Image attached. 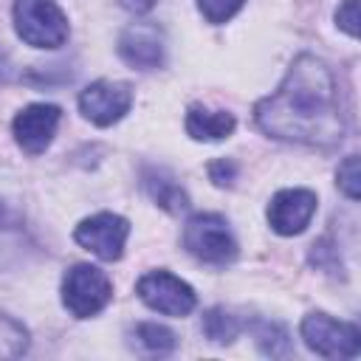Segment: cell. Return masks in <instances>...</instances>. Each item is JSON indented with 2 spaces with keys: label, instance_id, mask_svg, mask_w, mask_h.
Instances as JSON below:
<instances>
[{
  "label": "cell",
  "instance_id": "obj_1",
  "mask_svg": "<svg viewBox=\"0 0 361 361\" xmlns=\"http://www.w3.org/2000/svg\"><path fill=\"white\" fill-rule=\"evenodd\" d=\"M257 127L279 141L336 147L344 141V116L330 68L302 54L290 62L282 85L254 104Z\"/></svg>",
  "mask_w": 361,
  "mask_h": 361
},
{
  "label": "cell",
  "instance_id": "obj_2",
  "mask_svg": "<svg viewBox=\"0 0 361 361\" xmlns=\"http://www.w3.org/2000/svg\"><path fill=\"white\" fill-rule=\"evenodd\" d=\"M183 248L209 265H226L237 257V240L226 223V217L214 212L192 214L183 226Z\"/></svg>",
  "mask_w": 361,
  "mask_h": 361
},
{
  "label": "cell",
  "instance_id": "obj_3",
  "mask_svg": "<svg viewBox=\"0 0 361 361\" xmlns=\"http://www.w3.org/2000/svg\"><path fill=\"white\" fill-rule=\"evenodd\" d=\"M14 28L31 48H59L68 39V20L54 0H14Z\"/></svg>",
  "mask_w": 361,
  "mask_h": 361
},
{
  "label": "cell",
  "instance_id": "obj_4",
  "mask_svg": "<svg viewBox=\"0 0 361 361\" xmlns=\"http://www.w3.org/2000/svg\"><path fill=\"white\" fill-rule=\"evenodd\" d=\"M110 296H113V285L102 268L87 265V262L68 268V274L62 279V305L76 319L96 316L99 310L107 307Z\"/></svg>",
  "mask_w": 361,
  "mask_h": 361
},
{
  "label": "cell",
  "instance_id": "obj_5",
  "mask_svg": "<svg viewBox=\"0 0 361 361\" xmlns=\"http://www.w3.org/2000/svg\"><path fill=\"white\" fill-rule=\"evenodd\" d=\"M302 338L322 358H355L361 353V330L322 310L302 319Z\"/></svg>",
  "mask_w": 361,
  "mask_h": 361
},
{
  "label": "cell",
  "instance_id": "obj_6",
  "mask_svg": "<svg viewBox=\"0 0 361 361\" xmlns=\"http://www.w3.org/2000/svg\"><path fill=\"white\" fill-rule=\"evenodd\" d=\"M135 293L147 307H152L164 316H186L197 305V296H195L192 285H186L180 276H175L169 271L144 274L135 282Z\"/></svg>",
  "mask_w": 361,
  "mask_h": 361
},
{
  "label": "cell",
  "instance_id": "obj_7",
  "mask_svg": "<svg viewBox=\"0 0 361 361\" xmlns=\"http://www.w3.org/2000/svg\"><path fill=\"white\" fill-rule=\"evenodd\" d=\"M127 237H130V223L113 212H99L93 217H85L73 231V240L82 248H87L90 254H96L99 259H107V262H113L124 254Z\"/></svg>",
  "mask_w": 361,
  "mask_h": 361
},
{
  "label": "cell",
  "instance_id": "obj_8",
  "mask_svg": "<svg viewBox=\"0 0 361 361\" xmlns=\"http://www.w3.org/2000/svg\"><path fill=\"white\" fill-rule=\"evenodd\" d=\"M133 104V90L124 82H113V79H99L93 85H87L79 93V110L87 121H93L96 127H110L118 118H124V113Z\"/></svg>",
  "mask_w": 361,
  "mask_h": 361
},
{
  "label": "cell",
  "instance_id": "obj_9",
  "mask_svg": "<svg viewBox=\"0 0 361 361\" xmlns=\"http://www.w3.org/2000/svg\"><path fill=\"white\" fill-rule=\"evenodd\" d=\"M59 118H62V110H59L56 104H48V102H37V104L23 107V110L14 116V124H11L17 144H20L28 155L45 152L48 144H51L54 135H56Z\"/></svg>",
  "mask_w": 361,
  "mask_h": 361
},
{
  "label": "cell",
  "instance_id": "obj_10",
  "mask_svg": "<svg viewBox=\"0 0 361 361\" xmlns=\"http://www.w3.org/2000/svg\"><path fill=\"white\" fill-rule=\"evenodd\" d=\"M313 214H316V195L310 189H282L268 203V223L282 237H293L305 231Z\"/></svg>",
  "mask_w": 361,
  "mask_h": 361
},
{
  "label": "cell",
  "instance_id": "obj_11",
  "mask_svg": "<svg viewBox=\"0 0 361 361\" xmlns=\"http://www.w3.org/2000/svg\"><path fill=\"white\" fill-rule=\"evenodd\" d=\"M118 54L127 65L138 71H152L164 65V42L149 25H130L118 37Z\"/></svg>",
  "mask_w": 361,
  "mask_h": 361
},
{
  "label": "cell",
  "instance_id": "obj_12",
  "mask_svg": "<svg viewBox=\"0 0 361 361\" xmlns=\"http://www.w3.org/2000/svg\"><path fill=\"white\" fill-rule=\"evenodd\" d=\"M237 121L226 110H209L203 104H192L186 110V133L195 141H223L234 133Z\"/></svg>",
  "mask_w": 361,
  "mask_h": 361
},
{
  "label": "cell",
  "instance_id": "obj_13",
  "mask_svg": "<svg viewBox=\"0 0 361 361\" xmlns=\"http://www.w3.org/2000/svg\"><path fill=\"white\" fill-rule=\"evenodd\" d=\"M141 183H144L147 195H149L164 212H169V214H178V212H183V209L189 206L186 192H183V189L175 183V178H172L169 172H164V169H144Z\"/></svg>",
  "mask_w": 361,
  "mask_h": 361
},
{
  "label": "cell",
  "instance_id": "obj_14",
  "mask_svg": "<svg viewBox=\"0 0 361 361\" xmlns=\"http://www.w3.org/2000/svg\"><path fill=\"white\" fill-rule=\"evenodd\" d=\"M251 336L259 347V353L271 355V358H285L290 355L293 344H290V336L288 330L279 324V322H268V319H257L251 324Z\"/></svg>",
  "mask_w": 361,
  "mask_h": 361
},
{
  "label": "cell",
  "instance_id": "obj_15",
  "mask_svg": "<svg viewBox=\"0 0 361 361\" xmlns=\"http://www.w3.org/2000/svg\"><path fill=\"white\" fill-rule=\"evenodd\" d=\"M23 248V220L20 214L0 200V268Z\"/></svg>",
  "mask_w": 361,
  "mask_h": 361
},
{
  "label": "cell",
  "instance_id": "obj_16",
  "mask_svg": "<svg viewBox=\"0 0 361 361\" xmlns=\"http://www.w3.org/2000/svg\"><path fill=\"white\" fill-rule=\"evenodd\" d=\"M203 333L214 344H231L240 333V322L226 307H212L203 313Z\"/></svg>",
  "mask_w": 361,
  "mask_h": 361
},
{
  "label": "cell",
  "instance_id": "obj_17",
  "mask_svg": "<svg viewBox=\"0 0 361 361\" xmlns=\"http://www.w3.org/2000/svg\"><path fill=\"white\" fill-rule=\"evenodd\" d=\"M135 338H138V344H141L147 353H152V355H166V353H172L175 344H178L175 333H172L169 327L158 324V322H141V324H135Z\"/></svg>",
  "mask_w": 361,
  "mask_h": 361
},
{
  "label": "cell",
  "instance_id": "obj_18",
  "mask_svg": "<svg viewBox=\"0 0 361 361\" xmlns=\"http://www.w3.org/2000/svg\"><path fill=\"white\" fill-rule=\"evenodd\" d=\"M25 350H28V330L8 313H0V358H17Z\"/></svg>",
  "mask_w": 361,
  "mask_h": 361
},
{
  "label": "cell",
  "instance_id": "obj_19",
  "mask_svg": "<svg viewBox=\"0 0 361 361\" xmlns=\"http://www.w3.org/2000/svg\"><path fill=\"white\" fill-rule=\"evenodd\" d=\"M338 189L350 197V200H358L361 195V172H358V155H347L341 164H338Z\"/></svg>",
  "mask_w": 361,
  "mask_h": 361
},
{
  "label": "cell",
  "instance_id": "obj_20",
  "mask_svg": "<svg viewBox=\"0 0 361 361\" xmlns=\"http://www.w3.org/2000/svg\"><path fill=\"white\" fill-rule=\"evenodd\" d=\"M243 3L245 0H197V8L209 23L220 25V23H228L243 8Z\"/></svg>",
  "mask_w": 361,
  "mask_h": 361
},
{
  "label": "cell",
  "instance_id": "obj_21",
  "mask_svg": "<svg viewBox=\"0 0 361 361\" xmlns=\"http://www.w3.org/2000/svg\"><path fill=\"white\" fill-rule=\"evenodd\" d=\"M336 23L341 31H347L350 37H358V0H344L336 8Z\"/></svg>",
  "mask_w": 361,
  "mask_h": 361
},
{
  "label": "cell",
  "instance_id": "obj_22",
  "mask_svg": "<svg viewBox=\"0 0 361 361\" xmlns=\"http://www.w3.org/2000/svg\"><path fill=\"white\" fill-rule=\"evenodd\" d=\"M209 178L217 183V186H231L234 178H237V164L228 161V158H217L209 164Z\"/></svg>",
  "mask_w": 361,
  "mask_h": 361
},
{
  "label": "cell",
  "instance_id": "obj_23",
  "mask_svg": "<svg viewBox=\"0 0 361 361\" xmlns=\"http://www.w3.org/2000/svg\"><path fill=\"white\" fill-rule=\"evenodd\" d=\"M155 3H158V0H121V6H124L127 11H133V14H147Z\"/></svg>",
  "mask_w": 361,
  "mask_h": 361
},
{
  "label": "cell",
  "instance_id": "obj_24",
  "mask_svg": "<svg viewBox=\"0 0 361 361\" xmlns=\"http://www.w3.org/2000/svg\"><path fill=\"white\" fill-rule=\"evenodd\" d=\"M8 79V65H6V59L0 56V82H6Z\"/></svg>",
  "mask_w": 361,
  "mask_h": 361
}]
</instances>
